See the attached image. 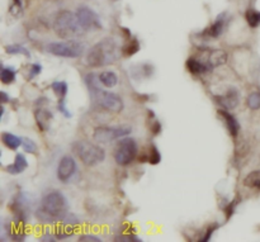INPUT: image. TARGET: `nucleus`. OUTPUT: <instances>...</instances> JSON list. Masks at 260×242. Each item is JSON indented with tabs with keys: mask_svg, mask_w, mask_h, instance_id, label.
<instances>
[{
	"mask_svg": "<svg viewBox=\"0 0 260 242\" xmlns=\"http://www.w3.org/2000/svg\"><path fill=\"white\" fill-rule=\"evenodd\" d=\"M73 152L85 166H96L106 160V151L100 145L88 141H76L73 145Z\"/></svg>",
	"mask_w": 260,
	"mask_h": 242,
	"instance_id": "7ed1b4c3",
	"label": "nucleus"
},
{
	"mask_svg": "<svg viewBox=\"0 0 260 242\" xmlns=\"http://www.w3.org/2000/svg\"><path fill=\"white\" fill-rule=\"evenodd\" d=\"M27 167H28L27 157L23 154H16V157H14L13 164L8 165L5 169H7V171L10 175H19V174H22L26 170Z\"/></svg>",
	"mask_w": 260,
	"mask_h": 242,
	"instance_id": "2eb2a0df",
	"label": "nucleus"
},
{
	"mask_svg": "<svg viewBox=\"0 0 260 242\" xmlns=\"http://www.w3.org/2000/svg\"><path fill=\"white\" fill-rule=\"evenodd\" d=\"M214 100L218 105H221L224 109H235L239 105L240 102V94H239V90L236 88H230L226 93H224L222 95H216L214 97Z\"/></svg>",
	"mask_w": 260,
	"mask_h": 242,
	"instance_id": "9b49d317",
	"label": "nucleus"
},
{
	"mask_svg": "<svg viewBox=\"0 0 260 242\" xmlns=\"http://www.w3.org/2000/svg\"><path fill=\"white\" fill-rule=\"evenodd\" d=\"M216 228H217V226H213L208 229L207 232H206V236H203V237H202L201 241H210V239L212 237V235H213V232L216 231Z\"/></svg>",
	"mask_w": 260,
	"mask_h": 242,
	"instance_id": "7c9ffc66",
	"label": "nucleus"
},
{
	"mask_svg": "<svg viewBox=\"0 0 260 242\" xmlns=\"http://www.w3.org/2000/svg\"><path fill=\"white\" fill-rule=\"evenodd\" d=\"M51 89L57 95V98L65 99L67 90H69V86H67V82L66 81H53L51 84Z\"/></svg>",
	"mask_w": 260,
	"mask_h": 242,
	"instance_id": "b1692460",
	"label": "nucleus"
},
{
	"mask_svg": "<svg viewBox=\"0 0 260 242\" xmlns=\"http://www.w3.org/2000/svg\"><path fill=\"white\" fill-rule=\"evenodd\" d=\"M53 31L57 36L65 39L79 36L80 33L84 32L78 22L76 14L70 10H63L57 14L53 22Z\"/></svg>",
	"mask_w": 260,
	"mask_h": 242,
	"instance_id": "20e7f679",
	"label": "nucleus"
},
{
	"mask_svg": "<svg viewBox=\"0 0 260 242\" xmlns=\"http://www.w3.org/2000/svg\"><path fill=\"white\" fill-rule=\"evenodd\" d=\"M69 202L60 190H52L43 195L40 207L36 210L37 219L42 223H60L67 214Z\"/></svg>",
	"mask_w": 260,
	"mask_h": 242,
	"instance_id": "f257e3e1",
	"label": "nucleus"
},
{
	"mask_svg": "<svg viewBox=\"0 0 260 242\" xmlns=\"http://www.w3.org/2000/svg\"><path fill=\"white\" fill-rule=\"evenodd\" d=\"M47 52L63 59H78L84 53L85 47L78 41H64V42H51L46 47Z\"/></svg>",
	"mask_w": 260,
	"mask_h": 242,
	"instance_id": "0eeeda50",
	"label": "nucleus"
},
{
	"mask_svg": "<svg viewBox=\"0 0 260 242\" xmlns=\"http://www.w3.org/2000/svg\"><path fill=\"white\" fill-rule=\"evenodd\" d=\"M5 51H7V53H9V55H22L24 56V57H27V59H31L30 49L26 48V47L22 46V45H18V43L5 46Z\"/></svg>",
	"mask_w": 260,
	"mask_h": 242,
	"instance_id": "4be33fe9",
	"label": "nucleus"
},
{
	"mask_svg": "<svg viewBox=\"0 0 260 242\" xmlns=\"http://www.w3.org/2000/svg\"><path fill=\"white\" fill-rule=\"evenodd\" d=\"M246 104L251 111H258V109H260V92L250 93L246 99Z\"/></svg>",
	"mask_w": 260,
	"mask_h": 242,
	"instance_id": "393cba45",
	"label": "nucleus"
},
{
	"mask_svg": "<svg viewBox=\"0 0 260 242\" xmlns=\"http://www.w3.org/2000/svg\"><path fill=\"white\" fill-rule=\"evenodd\" d=\"M89 93L90 95H92L93 100H94L99 107L106 109V111L112 112V113H115V114H119V113L123 111V108H125L122 98H121L118 94L109 92V90H104V89H102V86L96 89V90H92V92Z\"/></svg>",
	"mask_w": 260,
	"mask_h": 242,
	"instance_id": "39448f33",
	"label": "nucleus"
},
{
	"mask_svg": "<svg viewBox=\"0 0 260 242\" xmlns=\"http://www.w3.org/2000/svg\"><path fill=\"white\" fill-rule=\"evenodd\" d=\"M244 185L247 188H253V189H260V169L259 170H254L246 175L244 179Z\"/></svg>",
	"mask_w": 260,
	"mask_h": 242,
	"instance_id": "412c9836",
	"label": "nucleus"
},
{
	"mask_svg": "<svg viewBox=\"0 0 260 242\" xmlns=\"http://www.w3.org/2000/svg\"><path fill=\"white\" fill-rule=\"evenodd\" d=\"M99 80L102 82V85L107 89L114 88L118 84V76L112 70H106L99 74Z\"/></svg>",
	"mask_w": 260,
	"mask_h": 242,
	"instance_id": "a211bd4d",
	"label": "nucleus"
},
{
	"mask_svg": "<svg viewBox=\"0 0 260 242\" xmlns=\"http://www.w3.org/2000/svg\"><path fill=\"white\" fill-rule=\"evenodd\" d=\"M226 63H228V53H226V51H222V49L212 51L210 57H208V64L211 65L212 69L217 67V66L225 65Z\"/></svg>",
	"mask_w": 260,
	"mask_h": 242,
	"instance_id": "6ab92c4d",
	"label": "nucleus"
},
{
	"mask_svg": "<svg viewBox=\"0 0 260 242\" xmlns=\"http://www.w3.org/2000/svg\"><path fill=\"white\" fill-rule=\"evenodd\" d=\"M57 109L61 114L65 118H71L73 117V113L70 112V109L67 108V103H66L65 99H59V104H57Z\"/></svg>",
	"mask_w": 260,
	"mask_h": 242,
	"instance_id": "bb28decb",
	"label": "nucleus"
},
{
	"mask_svg": "<svg viewBox=\"0 0 260 242\" xmlns=\"http://www.w3.org/2000/svg\"><path fill=\"white\" fill-rule=\"evenodd\" d=\"M42 65L41 64H32L31 65V69H30V76H28V79H34L36 76H38L42 72Z\"/></svg>",
	"mask_w": 260,
	"mask_h": 242,
	"instance_id": "c85d7f7f",
	"label": "nucleus"
},
{
	"mask_svg": "<svg viewBox=\"0 0 260 242\" xmlns=\"http://www.w3.org/2000/svg\"><path fill=\"white\" fill-rule=\"evenodd\" d=\"M1 142L9 150H18L23 144V137H19V136L10 133V132H4L1 134Z\"/></svg>",
	"mask_w": 260,
	"mask_h": 242,
	"instance_id": "f3484780",
	"label": "nucleus"
},
{
	"mask_svg": "<svg viewBox=\"0 0 260 242\" xmlns=\"http://www.w3.org/2000/svg\"><path fill=\"white\" fill-rule=\"evenodd\" d=\"M226 26H228V16H226V14H220L213 23L208 27L206 33H207L211 38H218V37L224 33Z\"/></svg>",
	"mask_w": 260,
	"mask_h": 242,
	"instance_id": "ddd939ff",
	"label": "nucleus"
},
{
	"mask_svg": "<svg viewBox=\"0 0 260 242\" xmlns=\"http://www.w3.org/2000/svg\"><path fill=\"white\" fill-rule=\"evenodd\" d=\"M16 70L13 66H1L0 70V80L4 85H10L16 81Z\"/></svg>",
	"mask_w": 260,
	"mask_h": 242,
	"instance_id": "aec40b11",
	"label": "nucleus"
},
{
	"mask_svg": "<svg viewBox=\"0 0 260 242\" xmlns=\"http://www.w3.org/2000/svg\"><path fill=\"white\" fill-rule=\"evenodd\" d=\"M162 160V156H160V152L155 146H151V150H150V154H148V162L152 165H156L160 162Z\"/></svg>",
	"mask_w": 260,
	"mask_h": 242,
	"instance_id": "cd10ccee",
	"label": "nucleus"
},
{
	"mask_svg": "<svg viewBox=\"0 0 260 242\" xmlns=\"http://www.w3.org/2000/svg\"><path fill=\"white\" fill-rule=\"evenodd\" d=\"M218 114H220V117L222 118V121L225 122L228 133H230L232 137H236L237 134H239V131H240V123L237 121V118L235 117L232 113H230L228 109L224 108L218 111Z\"/></svg>",
	"mask_w": 260,
	"mask_h": 242,
	"instance_id": "f8f14e48",
	"label": "nucleus"
},
{
	"mask_svg": "<svg viewBox=\"0 0 260 242\" xmlns=\"http://www.w3.org/2000/svg\"><path fill=\"white\" fill-rule=\"evenodd\" d=\"M118 57L119 49L117 42L111 37H106L97 42L86 53V64L92 67H103L117 61Z\"/></svg>",
	"mask_w": 260,
	"mask_h": 242,
	"instance_id": "f03ea898",
	"label": "nucleus"
},
{
	"mask_svg": "<svg viewBox=\"0 0 260 242\" xmlns=\"http://www.w3.org/2000/svg\"><path fill=\"white\" fill-rule=\"evenodd\" d=\"M79 241H88V242H100L102 241V239L100 237H98V236L96 235H92V233H85V235H81L79 237Z\"/></svg>",
	"mask_w": 260,
	"mask_h": 242,
	"instance_id": "c756f323",
	"label": "nucleus"
},
{
	"mask_svg": "<svg viewBox=\"0 0 260 242\" xmlns=\"http://www.w3.org/2000/svg\"><path fill=\"white\" fill-rule=\"evenodd\" d=\"M52 117H53L52 112H49V109L46 108L37 109L36 113H34L37 126H38V128H40L41 131H47V129H49Z\"/></svg>",
	"mask_w": 260,
	"mask_h": 242,
	"instance_id": "dca6fc26",
	"label": "nucleus"
},
{
	"mask_svg": "<svg viewBox=\"0 0 260 242\" xmlns=\"http://www.w3.org/2000/svg\"><path fill=\"white\" fill-rule=\"evenodd\" d=\"M245 19L251 28H258L260 26V12L257 9H249L245 13Z\"/></svg>",
	"mask_w": 260,
	"mask_h": 242,
	"instance_id": "5701e85b",
	"label": "nucleus"
},
{
	"mask_svg": "<svg viewBox=\"0 0 260 242\" xmlns=\"http://www.w3.org/2000/svg\"><path fill=\"white\" fill-rule=\"evenodd\" d=\"M0 95H1V103H3V104H5L8 100H10V98L8 97V94L5 92H0Z\"/></svg>",
	"mask_w": 260,
	"mask_h": 242,
	"instance_id": "2f4dec72",
	"label": "nucleus"
},
{
	"mask_svg": "<svg viewBox=\"0 0 260 242\" xmlns=\"http://www.w3.org/2000/svg\"><path fill=\"white\" fill-rule=\"evenodd\" d=\"M138 155V146L135 138L126 136L118 140L114 148V160L119 166H129Z\"/></svg>",
	"mask_w": 260,
	"mask_h": 242,
	"instance_id": "423d86ee",
	"label": "nucleus"
},
{
	"mask_svg": "<svg viewBox=\"0 0 260 242\" xmlns=\"http://www.w3.org/2000/svg\"><path fill=\"white\" fill-rule=\"evenodd\" d=\"M131 133V128L125 127V126H118V127H111V126H100L97 127L93 132V140L97 144L109 145L115 140H121Z\"/></svg>",
	"mask_w": 260,
	"mask_h": 242,
	"instance_id": "6e6552de",
	"label": "nucleus"
},
{
	"mask_svg": "<svg viewBox=\"0 0 260 242\" xmlns=\"http://www.w3.org/2000/svg\"><path fill=\"white\" fill-rule=\"evenodd\" d=\"M22 147L26 152L28 154H36L37 152V145L33 140L28 137H23V144H22Z\"/></svg>",
	"mask_w": 260,
	"mask_h": 242,
	"instance_id": "a878e982",
	"label": "nucleus"
},
{
	"mask_svg": "<svg viewBox=\"0 0 260 242\" xmlns=\"http://www.w3.org/2000/svg\"><path fill=\"white\" fill-rule=\"evenodd\" d=\"M187 69L193 75H202L204 72H208L210 70H212V67L208 63H203V61L195 59V57H191V59L187 60Z\"/></svg>",
	"mask_w": 260,
	"mask_h": 242,
	"instance_id": "4468645a",
	"label": "nucleus"
},
{
	"mask_svg": "<svg viewBox=\"0 0 260 242\" xmlns=\"http://www.w3.org/2000/svg\"><path fill=\"white\" fill-rule=\"evenodd\" d=\"M76 18L79 22L80 27L84 32L86 31H98L102 30V20L99 18L98 14L92 9V8L81 5L76 10Z\"/></svg>",
	"mask_w": 260,
	"mask_h": 242,
	"instance_id": "1a4fd4ad",
	"label": "nucleus"
},
{
	"mask_svg": "<svg viewBox=\"0 0 260 242\" xmlns=\"http://www.w3.org/2000/svg\"><path fill=\"white\" fill-rule=\"evenodd\" d=\"M76 171H78V164H76V160L71 155H65V156L60 159L56 175L57 179L61 183H67L69 180H71V177L75 175Z\"/></svg>",
	"mask_w": 260,
	"mask_h": 242,
	"instance_id": "9d476101",
	"label": "nucleus"
}]
</instances>
